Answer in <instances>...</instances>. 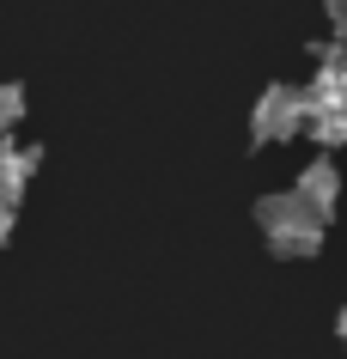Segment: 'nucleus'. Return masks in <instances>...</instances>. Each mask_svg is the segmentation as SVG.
<instances>
[{
	"instance_id": "obj_5",
	"label": "nucleus",
	"mask_w": 347,
	"mask_h": 359,
	"mask_svg": "<svg viewBox=\"0 0 347 359\" xmlns=\"http://www.w3.org/2000/svg\"><path fill=\"white\" fill-rule=\"evenodd\" d=\"M19 116H25V92L19 86H0V134L19 128Z\"/></svg>"
},
{
	"instance_id": "obj_2",
	"label": "nucleus",
	"mask_w": 347,
	"mask_h": 359,
	"mask_svg": "<svg viewBox=\"0 0 347 359\" xmlns=\"http://www.w3.org/2000/svg\"><path fill=\"white\" fill-rule=\"evenodd\" d=\"M311 128V97L305 86H268V92L256 97L250 110V134L262 147H280V140H299Z\"/></svg>"
},
{
	"instance_id": "obj_4",
	"label": "nucleus",
	"mask_w": 347,
	"mask_h": 359,
	"mask_svg": "<svg viewBox=\"0 0 347 359\" xmlns=\"http://www.w3.org/2000/svg\"><path fill=\"white\" fill-rule=\"evenodd\" d=\"M31 170H37V152L6 147V140H0V201H19L25 183H31Z\"/></svg>"
},
{
	"instance_id": "obj_7",
	"label": "nucleus",
	"mask_w": 347,
	"mask_h": 359,
	"mask_svg": "<svg viewBox=\"0 0 347 359\" xmlns=\"http://www.w3.org/2000/svg\"><path fill=\"white\" fill-rule=\"evenodd\" d=\"M6 231H13V201H0V244H6Z\"/></svg>"
},
{
	"instance_id": "obj_3",
	"label": "nucleus",
	"mask_w": 347,
	"mask_h": 359,
	"mask_svg": "<svg viewBox=\"0 0 347 359\" xmlns=\"http://www.w3.org/2000/svg\"><path fill=\"white\" fill-rule=\"evenodd\" d=\"M292 189H299L311 208L329 219V213H335V201H341V170H335V158H311V165L299 170V183H292Z\"/></svg>"
},
{
	"instance_id": "obj_8",
	"label": "nucleus",
	"mask_w": 347,
	"mask_h": 359,
	"mask_svg": "<svg viewBox=\"0 0 347 359\" xmlns=\"http://www.w3.org/2000/svg\"><path fill=\"white\" fill-rule=\"evenodd\" d=\"M335 335H341V347H347V311H341V323H335Z\"/></svg>"
},
{
	"instance_id": "obj_6",
	"label": "nucleus",
	"mask_w": 347,
	"mask_h": 359,
	"mask_svg": "<svg viewBox=\"0 0 347 359\" xmlns=\"http://www.w3.org/2000/svg\"><path fill=\"white\" fill-rule=\"evenodd\" d=\"M329 31H335V43H347V0H329Z\"/></svg>"
},
{
	"instance_id": "obj_1",
	"label": "nucleus",
	"mask_w": 347,
	"mask_h": 359,
	"mask_svg": "<svg viewBox=\"0 0 347 359\" xmlns=\"http://www.w3.org/2000/svg\"><path fill=\"white\" fill-rule=\"evenodd\" d=\"M256 226H262V238L274 244V256H317V250H323V226H329V219L311 208L299 189H287V195H262Z\"/></svg>"
}]
</instances>
